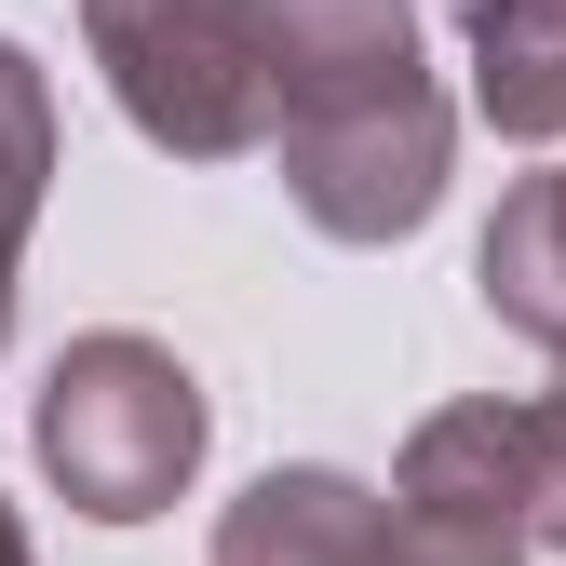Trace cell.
I'll use <instances>...</instances> for the list:
<instances>
[{
  "mask_svg": "<svg viewBox=\"0 0 566 566\" xmlns=\"http://www.w3.org/2000/svg\"><path fill=\"white\" fill-rule=\"evenodd\" d=\"M217 446V391L189 378V350L149 324H82L28 391V459L82 526H149L202 485Z\"/></svg>",
  "mask_w": 566,
  "mask_h": 566,
  "instance_id": "1",
  "label": "cell"
},
{
  "mask_svg": "<svg viewBox=\"0 0 566 566\" xmlns=\"http://www.w3.org/2000/svg\"><path fill=\"white\" fill-rule=\"evenodd\" d=\"M82 54L108 67V108L163 163H243L283 122L256 0H82Z\"/></svg>",
  "mask_w": 566,
  "mask_h": 566,
  "instance_id": "2",
  "label": "cell"
},
{
  "mask_svg": "<svg viewBox=\"0 0 566 566\" xmlns=\"http://www.w3.org/2000/svg\"><path fill=\"white\" fill-rule=\"evenodd\" d=\"M539 553V432L526 405L472 391L432 405L391 459V553L378 566H526Z\"/></svg>",
  "mask_w": 566,
  "mask_h": 566,
  "instance_id": "3",
  "label": "cell"
},
{
  "mask_svg": "<svg viewBox=\"0 0 566 566\" xmlns=\"http://www.w3.org/2000/svg\"><path fill=\"white\" fill-rule=\"evenodd\" d=\"M283 202L324 230V243H405L446 217V176H459V108L446 82H405L378 108H324V122H283L270 135Z\"/></svg>",
  "mask_w": 566,
  "mask_h": 566,
  "instance_id": "4",
  "label": "cell"
},
{
  "mask_svg": "<svg viewBox=\"0 0 566 566\" xmlns=\"http://www.w3.org/2000/svg\"><path fill=\"white\" fill-rule=\"evenodd\" d=\"M270 14V82H283V122H324V108H378L418 67V0H256ZM270 122V135H283Z\"/></svg>",
  "mask_w": 566,
  "mask_h": 566,
  "instance_id": "5",
  "label": "cell"
},
{
  "mask_svg": "<svg viewBox=\"0 0 566 566\" xmlns=\"http://www.w3.org/2000/svg\"><path fill=\"white\" fill-rule=\"evenodd\" d=\"M391 553V485L337 459H270L217 513V566H378Z\"/></svg>",
  "mask_w": 566,
  "mask_h": 566,
  "instance_id": "6",
  "label": "cell"
},
{
  "mask_svg": "<svg viewBox=\"0 0 566 566\" xmlns=\"http://www.w3.org/2000/svg\"><path fill=\"white\" fill-rule=\"evenodd\" d=\"M459 67L513 149H566V0H459Z\"/></svg>",
  "mask_w": 566,
  "mask_h": 566,
  "instance_id": "7",
  "label": "cell"
},
{
  "mask_svg": "<svg viewBox=\"0 0 566 566\" xmlns=\"http://www.w3.org/2000/svg\"><path fill=\"white\" fill-rule=\"evenodd\" d=\"M472 297H485V324H513L526 350L566 365V163L500 189V217L472 243Z\"/></svg>",
  "mask_w": 566,
  "mask_h": 566,
  "instance_id": "8",
  "label": "cell"
},
{
  "mask_svg": "<svg viewBox=\"0 0 566 566\" xmlns=\"http://www.w3.org/2000/svg\"><path fill=\"white\" fill-rule=\"evenodd\" d=\"M41 202H54V67L0 28V337H14V270H28Z\"/></svg>",
  "mask_w": 566,
  "mask_h": 566,
  "instance_id": "9",
  "label": "cell"
},
{
  "mask_svg": "<svg viewBox=\"0 0 566 566\" xmlns=\"http://www.w3.org/2000/svg\"><path fill=\"white\" fill-rule=\"evenodd\" d=\"M526 432H539V553H566V365L553 391H526Z\"/></svg>",
  "mask_w": 566,
  "mask_h": 566,
  "instance_id": "10",
  "label": "cell"
},
{
  "mask_svg": "<svg viewBox=\"0 0 566 566\" xmlns=\"http://www.w3.org/2000/svg\"><path fill=\"white\" fill-rule=\"evenodd\" d=\"M0 566H41V553H28V513H14V500H0Z\"/></svg>",
  "mask_w": 566,
  "mask_h": 566,
  "instance_id": "11",
  "label": "cell"
}]
</instances>
